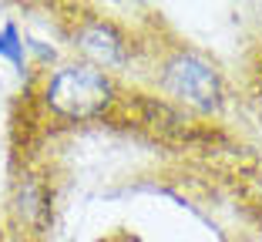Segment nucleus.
Instances as JSON below:
<instances>
[{"instance_id": "f257e3e1", "label": "nucleus", "mask_w": 262, "mask_h": 242, "mask_svg": "<svg viewBox=\"0 0 262 242\" xmlns=\"http://www.w3.org/2000/svg\"><path fill=\"white\" fill-rule=\"evenodd\" d=\"M108 81L94 68H64L47 84V101L68 118L98 115L108 104Z\"/></svg>"}, {"instance_id": "f03ea898", "label": "nucleus", "mask_w": 262, "mask_h": 242, "mask_svg": "<svg viewBox=\"0 0 262 242\" xmlns=\"http://www.w3.org/2000/svg\"><path fill=\"white\" fill-rule=\"evenodd\" d=\"M165 84H168L178 98H185V101L199 104V108H212V104H215V98H219L215 71L208 68L205 61L192 57V54H185V57H178V61L168 64Z\"/></svg>"}, {"instance_id": "7ed1b4c3", "label": "nucleus", "mask_w": 262, "mask_h": 242, "mask_svg": "<svg viewBox=\"0 0 262 242\" xmlns=\"http://www.w3.org/2000/svg\"><path fill=\"white\" fill-rule=\"evenodd\" d=\"M77 44H81L84 54H91L94 61H101V64H118L124 57L118 37L104 27V24H91V27H84V31L77 34Z\"/></svg>"}, {"instance_id": "20e7f679", "label": "nucleus", "mask_w": 262, "mask_h": 242, "mask_svg": "<svg viewBox=\"0 0 262 242\" xmlns=\"http://www.w3.org/2000/svg\"><path fill=\"white\" fill-rule=\"evenodd\" d=\"M0 54L10 57L14 64H20V44H17V31L14 27H7V31L0 34Z\"/></svg>"}]
</instances>
